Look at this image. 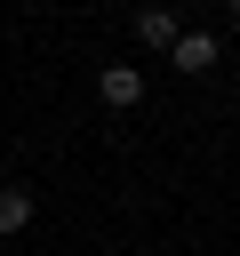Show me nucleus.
I'll return each instance as SVG.
<instances>
[{
  "instance_id": "f257e3e1",
  "label": "nucleus",
  "mask_w": 240,
  "mask_h": 256,
  "mask_svg": "<svg viewBox=\"0 0 240 256\" xmlns=\"http://www.w3.org/2000/svg\"><path fill=\"white\" fill-rule=\"evenodd\" d=\"M96 96H104L112 112H128V104H144V72H136V64H104V72H96Z\"/></svg>"
},
{
  "instance_id": "f03ea898",
  "label": "nucleus",
  "mask_w": 240,
  "mask_h": 256,
  "mask_svg": "<svg viewBox=\"0 0 240 256\" xmlns=\"http://www.w3.org/2000/svg\"><path fill=\"white\" fill-rule=\"evenodd\" d=\"M136 32H144V48H176V40H184V24H176L168 8H144V16H136Z\"/></svg>"
},
{
  "instance_id": "7ed1b4c3",
  "label": "nucleus",
  "mask_w": 240,
  "mask_h": 256,
  "mask_svg": "<svg viewBox=\"0 0 240 256\" xmlns=\"http://www.w3.org/2000/svg\"><path fill=\"white\" fill-rule=\"evenodd\" d=\"M168 56H176V72H208V64H216V40H208V32H184Z\"/></svg>"
},
{
  "instance_id": "20e7f679",
  "label": "nucleus",
  "mask_w": 240,
  "mask_h": 256,
  "mask_svg": "<svg viewBox=\"0 0 240 256\" xmlns=\"http://www.w3.org/2000/svg\"><path fill=\"white\" fill-rule=\"evenodd\" d=\"M32 224V192H0V232H24Z\"/></svg>"
},
{
  "instance_id": "39448f33",
  "label": "nucleus",
  "mask_w": 240,
  "mask_h": 256,
  "mask_svg": "<svg viewBox=\"0 0 240 256\" xmlns=\"http://www.w3.org/2000/svg\"><path fill=\"white\" fill-rule=\"evenodd\" d=\"M232 16H240V0H232Z\"/></svg>"
}]
</instances>
